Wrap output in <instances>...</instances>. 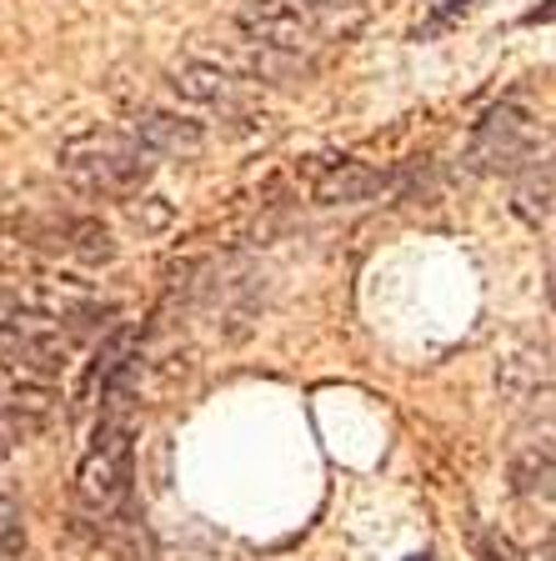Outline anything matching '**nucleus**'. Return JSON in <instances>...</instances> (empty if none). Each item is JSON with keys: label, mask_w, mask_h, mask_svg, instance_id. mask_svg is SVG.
Returning a JSON list of instances; mask_svg holds the SVG:
<instances>
[{"label": "nucleus", "mask_w": 556, "mask_h": 561, "mask_svg": "<svg viewBox=\"0 0 556 561\" xmlns=\"http://www.w3.org/2000/svg\"><path fill=\"white\" fill-rule=\"evenodd\" d=\"M56 165L70 186H81L86 196H131V191H140L156 175V156L136 136H121V130L70 136L60 146Z\"/></svg>", "instance_id": "nucleus-1"}, {"label": "nucleus", "mask_w": 556, "mask_h": 561, "mask_svg": "<svg viewBox=\"0 0 556 561\" xmlns=\"http://www.w3.org/2000/svg\"><path fill=\"white\" fill-rule=\"evenodd\" d=\"M126 491H131V421L121 411H105L95 421L81 467H76V496L91 512H116Z\"/></svg>", "instance_id": "nucleus-2"}, {"label": "nucleus", "mask_w": 556, "mask_h": 561, "mask_svg": "<svg viewBox=\"0 0 556 561\" xmlns=\"http://www.w3.org/2000/svg\"><path fill=\"white\" fill-rule=\"evenodd\" d=\"M236 25H241V35L251 46L281 50V56H306L316 46L311 21L291 0H246L241 11H236Z\"/></svg>", "instance_id": "nucleus-3"}, {"label": "nucleus", "mask_w": 556, "mask_h": 561, "mask_svg": "<svg viewBox=\"0 0 556 561\" xmlns=\"http://www.w3.org/2000/svg\"><path fill=\"white\" fill-rule=\"evenodd\" d=\"M5 362H11V371H21V376L56 381V376L70 366V341L60 336V327H41V321L5 316Z\"/></svg>", "instance_id": "nucleus-4"}, {"label": "nucleus", "mask_w": 556, "mask_h": 561, "mask_svg": "<svg viewBox=\"0 0 556 561\" xmlns=\"http://www.w3.org/2000/svg\"><path fill=\"white\" fill-rule=\"evenodd\" d=\"M306 191H311L316 206H361L376 191H386V171H376L366 161H351V156H331V161H321L311 171Z\"/></svg>", "instance_id": "nucleus-5"}, {"label": "nucleus", "mask_w": 556, "mask_h": 561, "mask_svg": "<svg viewBox=\"0 0 556 561\" xmlns=\"http://www.w3.org/2000/svg\"><path fill=\"white\" fill-rule=\"evenodd\" d=\"M532 126H526V116L517 111V105H497L481 126H476L472 136V161L476 165H501V171H511V165H522L526 156H532Z\"/></svg>", "instance_id": "nucleus-6"}, {"label": "nucleus", "mask_w": 556, "mask_h": 561, "mask_svg": "<svg viewBox=\"0 0 556 561\" xmlns=\"http://www.w3.org/2000/svg\"><path fill=\"white\" fill-rule=\"evenodd\" d=\"M171 91L191 105H206V111H236L241 105V81L231 70L211 66V60H181L171 66Z\"/></svg>", "instance_id": "nucleus-7"}, {"label": "nucleus", "mask_w": 556, "mask_h": 561, "mask_svg": "<svg viewBox=\"0 0 556 561\" xmlns=\"http://www.w3.org/2000/svg\"><path fill=\"white\" fill-rule=\"evenodd\" d=\"M131 136L151 156H196L206 146V126L196 116H181V111H140Z\"/></svg>", "instance_id": "nucleus-8"}, {"label": "nucleus", "mask_w": 556, "mask_h": 561, "mask_svg": "<svg viewBox=\"0 0 556 561\" xmlns=\"http://www.w3.org/2000/svg\"><path fill=\"white\" fill-rule=\"evenodd\" d=\"M511 481H517V491H522V496L556 502V451H542V446L522 451L517 461H511Z\"/></svg>", "instance_id": "nucleus-9"}, {"label": "nucleus", "mask_w": 556, "mask_h": 561, "mask_svg": "<svg viewBox=\"0 0 556 561\" xmlns=\"http://www.w3.org/2000/svg\"><path fill=\"white\" fill-rule=\"evenodd\" d=\"M60 251L86 261V266H111V261H116V241H111V231H105L101 221H70Z\"/></svg>", "instance_id": "nucleus-10"}, {"label": "nucleus", "mask_w": 556, "mask_h": 561, "mask_svg": "<svg viewBox=\"0 0 556 561\" xmlns=\"http://www.w3.org/2000/svg\"><path fill=\"white\" fill-rule=\"evenodd\" d=\"M21 557V516H15V502L5 496V561Z\"/></svg>", "instance_id": "nucleus-11"}, {"label": "nucleus", "mask_w": 556, "mask_h": 561, "mask_svg": "<svg viewBox=\"0 0 556 561\" xmlns=\"http://www.w3.org/2000/svg\"><path fill=\"white\" fill-rule=\"evenodd\" d=\"M302 11H316V15H341V11H361V0H291Z\"/></svg>", "instance_id": "nucleus-12"}, {"label": "nucleus", "mask_w": 556, "mask_h": 561, "mask_svg": "<svg viewBox=\"0 0 556 561\" xmlns=\"http://www.w3.org/2000/svg\"><path fill=\"white\" fill-rule=\"evenodd\" d=\"M526 21H532V25H542V21H556V0H552V5H536V11H526Z\"/></svg>", "instance_id": "nucleus-13"}, {"label": "nucleus", "mask_w": 556, "mask_h": 561, "mask_svg": "<svg viewBox=\"0 0 556 561\" xmlns=\"http://www.w3.org/2000/svg\"><path fill=\"white\" fill-rule=\"evenodd\" d=\"M406 561H431V557H406Z\"/></svg>", "instance_id": "nucleus-14"}, {"label": "nucleus", "mask_w": 556, "mask_h": 561, "mask_svg": "<svg viewBox=\"0 0 556 561\" xmlns=\"http://www.w3.org/2000/svg\"><path fill=\"white\" fill-rule=\"evenodd\" d=\"M552 306H556V280H552Z\"/></svg>", "instance_id": "nucleus-15"}, {"label": "nucleus", "mask_w": 556, "mask_h": 561, "mask_svg": "<svg viewBox=\"0 0 556 561\" xmlns=\"http://www.w3.org/2000/svg\"><path fill=\"white\" fill-rule=\"evenodd\" d=\"M552 551H556V537H552Z\"/></svg>", "instance_id": "nucleus-16"}]
</instances>
